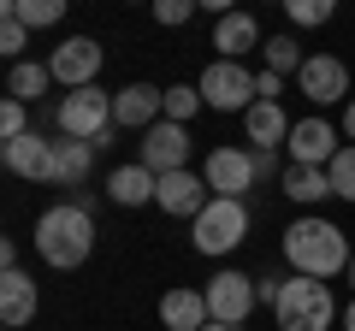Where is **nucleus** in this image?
Instances as JSON below:
<instances>
[{
	"instance_id": "dca6fc26",
	"label": "nucleus",
	"mask_w": 355,
	"mask_h": 331,
	"mask_svg": "<svg viewBox=\"0 0 355 331\" xmlns=\"http://www.w3.org/2000/svg\"><path fill=\"white\" fill-rule=\"evenodd\" d=\"M36 319V278L30 272H0V325H30Z\"/></svg>"
},
{
	"instance_id": "c756f323",
	"label": "nucleus",
	"mask_w": 355,
	"mask_h": 331,
	"mask_svg": "<svg viewBox=\"0 0 355 331\" xmlns=\"http://www.w3.org/2000/svg\"><path fill=\"white\" fill-rule=\"evenodd\" d=\"M0 136H6V142L30 136V113H24V101H12V95H6V107H0Z\"/></svg>"
},
{
	"instance_id": "e433bc0d",
	"label": "nucleus",
	"mask_w": 355,
	"mask_h": 331,
	"mask_svg": "<svg viewBox=\"0 0 355 331\" xmlns=\"http://www.w3.org/2000/svg\"><path fill=\"white\" fill-rule=\"evenodd\" d=\"M343 331H355V302H349V307H343Z\"/></svg>"
},
{
	"instance_id": "423d86ee",
	"label": "nucleus",
	"mask_w": 355,
	"mask_h": 331,
	"mask_svg": "<svg viewBox=\"0 0 355 331\" xmlns=\"http://www.w3.org/2000/svg\"><path fill=\"white\" fill-rule=\"evenodd\" d=\"M196 89H202V101L219 107V113H249V107L261 101V77L243 71L237 60H214V65L202 71V83H196Z\"/></svg>"
},
{
	"instance_id": "412c9836",
	"label": "nucleus",
	"mask_w": 355,
	"mask_h": 331,
	"mask_svg": "<svg viewBox=\"0 0 355 331\" xmlns=\"http://www.w3.org/2000/svg\"><path fill=\"white\" fill-rule=\"evenodd\" d=\"M214 48H219V60H243L249 48H261V24L249 12H225L214 24Z\"/></svg>"
},
{
	"instance_id": "7c9ffc66",
	"label": "nucleus",
	"mask_w": 355,
	"mask_h": 331,
	"mask_svg": "<svg viewBox=\"0 0 355 331\" xmlns=\"http://www.w3.org/2000/svg\"><path fill=\"white\" fill-rule=\"evenodd\" d=\"M24 42H30V24H18V18L0 24V53H12V65H18V53H24Z\"/></svg>"
},
{
	"instance_id": "393cba45",
	"label": "nucleus",
	"mask_w": 355,
	"mask_h": 331,
	"mask_svg": "<svg viewBox=\"0 0 355 331\" xmlns=\"http://www.w3.org/2000/svg\"><path fill=\"white\" fill-rule=\"evenodd\" d=\"M326 178H331V195H338V202H355V142H349V148H338V154H331Z\"/></svg>"
},
{
	"instance_id": "aec40b11",
	"label": "nucleus",
	"mask_w": 355,
	"mask_h": 331,
	"mask_svg": "<svg viewBox=\"0 0 355 331\" xmlns=\"http://www.w3.org/2000/svg\"><path fill=\"white\" fill-rule=\"evenodd\" d=\"M243 130H249L254 148H279V142H291V118H284L279 101H254L249 113H243Z\"/></svg>"
},
{
	"instance_id": "f3484780",
	"label": "nucleus",
	"mask_w": 355,
	"mask_h": 331,
	"mask_svg": "<svg viewBox=\"0 0 355 331\" xmlns=\"http://www.w3.org/2000/svg\"><path fill=\"white\" fill-rule=\"evenodd\" d=\"M95 142H77V136H60L53 142V184L60 190H83V178H89V166H95Z\"/></svg>"
},
{
	"instance_id": "6ab92c4d",
	"label": "nucleus",
	"mask_w": 355,
	"mask_h": 331,
	"mask_svg": "<svg viewBox=\"0 0 355 331\" xmlns=\"http://www.w3.org/2000/svg\"><path fill=\"white\" fill-rule=\"evenodd\" d=\"M160 319H166V331H202L207 319V290H166L160 296Z\"/></svg>"
},
{
	"instance_id": "b1692460",
	"label": "nucleus",
	"mask_w": 355,
	"mask_h": 331,
	"mask_svg": "<svg viewBox=\"0 0 355 331\" xmlns=\"http://www.w3.org/2000/svg\"><path fill=\"white\" fill-rule=\"evenodd\" d=\"M65 6H71V0H0V12H6V18H18V24H30V30L60 24V18H65Z\"/></svg>"
},
{
	"instance_id": "ddd939ff",
	"label": "nucleus",
	"mask_w": 355,
	"mask_h": 331,
	"mask_svg": "<svg viewBox=\"0 0 355 331\" xmlns=\"http://www.w3.org/2000/svg\"><path fill=\"white\" fill-rule=\"evenodd\" d=\"M184 160H190V130L184 125L160 118V125L142 130V166H154V172H184Z\"/></svg>"
},
{
	"instance_id": "f257e3e1",
	"label": "nucleus",
	"mask_w": 355,
	"mask_h": 331,
	"mask_svg": "<svg viewBox=\"0 0 355 331\" xmlns=\"http://www.w3.org/2000/svg\"><path fill=\"white\" fill-rule=\"evenodd\" d=\"M89 249H95V213H89V207L60 202V207H48V213L36 219V255L48 260V267L71 272V267L89 260Z\"/></svg>"
},
{
	"instance_id": "0eeeda50",
	"label": "nucleus",
	"mask_w": 355,
	"mask_h": 331,
	"mask_svg": "<svg viewBox=\"0 0 355 331\" xmlns=\"http://www.w3.org/2000/svg\"><path fill=\"white\" fill-rule=\"evenodd\" d=\"M254 302H261V284L249 278V272H214L207 278V314L225 319V325H243V319L254 314Z\"/></svg>"
},
{
	"instance_id": "c85d7f7f",
	"label": "nucleus",
	"mask_w": 355,
	"mask_h": 331,
	"mask_svg": "<svg viewBox=\"0 0 355 331\" xmlns=\"http://www.w3.org/2000/svg\"><path fill=\"white\" fill-rule=\"evenodd\" d=\"M279 6L291 12V24H326L338 12V0H279Z\"/></svg>"
},
{
	"instance_id": "1a4fd4ad",
	"label": "nucleus",
	"mask_w": 355,
	"mask_h": 331,
	"mask_svg": "<svg viewBox=\"0 0 355 331\" xmlns=\"http://www.w3.org/2000/svg\"><path fill=\"white\" fill-rule=\"evenodd\" d=\"M202 178H207L214 195H237L243 202V190H254V178H261V172H254V148H214Z\"/></svg>"
},
{
	"instance_id": "5701e85b",
	"label": "nucleus",
	"mask_w": 355,
	"mask_h": 331,
	"mask_svg": "<svg viewBox=\"0 0 355 331\" xmlns=\"http://www.w3.org/2000/svg\"><path fill=\"white\" fill-rule=\"evenodd\" d=\"M48 83H53V71L48 65H36V60H18L12 71H6V89H12V101H42V95H48Z\"/></svg>"
},
{
	"instance_id": "2f4dec72",
	"label": "nucleus",
	"mask_w": 355,
	"mask_h": 331,
	"mask_svg": "<svg viewBox=\"0 0 355 331\" xmlns=\"http://www.w3.org/2000/svg\"><path fill=\"white\" fill-rule=\"evenodd\" d=\"M272 166H279V148H254V172L261 178H272Z\"/></svg>"
},
{
	"instance_id": "4c0bfd02",
	"label": "nucleus",
	"mask_w": 355,
	"mask_h": 331,
	"mask_svg": "<svg viewBox=\"0 0 355 331\" xmlns=\"http://www.w3.org/2000/svg\"><path fill=\"white\" fill-rule=\"evenodd\" d=\"M349 284H355V260H349Z\"/></svg>"
},
{
	"instance_id": "58836bf2",
	"label": "nucleus",
	"mask_w": 355,
	"mask_h": 331,
	"mask_svg": "<svg viewBox=\"0 0 355 331\" xmlns=\"http://www.w3.org/2000/svg\"><path fill=\"white\" fill-rule=\"evenodd\" d=\"M148 6H154V0H148Z\"/></svg>"
},
{
	"instance_id": "f03ea898",
	"label": "nucleus",
	"mask_w": 355,
	"mask_h": 331,
	"mask_svg": "<svg viewBox=\"0 0 355 331\" xmlns=\"http://www.w3.org/2000/svg\"><path fill=\"white\" fill-rule=\"evenodd\" d=\"M284 260H291L296 272H308V278H331V272H349L355 249H349V237H343L331 219H296V225L284 231Z\"/></svg>"
},
{
	"instance_id": "9b49d317",
	"label": "nucleus",
	"mask_w": 355,
	"mask_h": 331,
	"mask_svg": "<svg viewBox=\"0 0 355 331\" xmlns=\"http://www.w3.org/2000/svg\"><path fill=\"white\" fill-rule=\"evenodd\" d=\"M160 118H166V89H154V83H125L113 95V125L119 130H148Z\"/></svg>"
},
{
	"instance_id": "7ed1b4c3",
	"label": "nucleus",
	"mask_w": 355,
	"mask_h": 331,
	"mask_svg": "<svg viewBox=\"0 0 355 331\" xmlns=\"http://www.w3.org/2000/svg\"><path fill=\"white\" fill-rule=\"evenodd\" d=\"M272 319H279V331H326L338 319V302H331L326 278L296 272V278H284L272 290Z\"/></svg>"
},
{
	"instance_id": "c9c22d12",
	"label": "nucleus",
	"mask_w": 355,
	"mask_h": 331,
	"mask_svg": "<svg viewBox=\"0 0 355 331\" xmlns=\"http://www.w3.org/2000/svg\"><path fill=\"white\" fill-rule=\"evenodd\" d=\"M202 331H237V325H225V319H207V325Z\"/></svg>"
},
{
	"instance_id": "39448f33",
	"label": "nucleus",
	"mask_w": 355,
	"mask_h": 331,
	"mask_svg": "<svg viewBox=\"0 0 355 331\" xmlns=\"http://www.w3.org/2000/svg\"><path fill=\"white\" fill-rule=\"evenodd\" d=\"M53 125H60V136H77V142H95L101 130H113V95L107 89H65L60 107H53Z\"/></svg>"
},
{
	"instance_id": "a211bd4d",
	"label": "nucleus",
	"mask_w": 355,
	"mask_h": 331,
	"mask_svg": "<svg viewBox=\"0 0 355 331\" xmlns=\"http://www.w3.org/2000/svg\"><path fill=\"white\" fill-rule=\"evenodd\" d=\"M107 195H113L119 207H142V202H154V195H160V172H154V166H119L113 178H107Z\"/></svg>"
},
{
	"instance_id": "f8f14e48",
	"label": "nucleus",
	"mask_w": 355,
	"mask_h": 331,
	"mask_svg": "<svg viewBox=\"0 0 355 331\" xmlns=\"http://www.w3.org/2000/svg\"><path fill=\"white\" fill-rule=\"evenodd\" d=\"M207 202H214L207 178H196V172H160V195H154V207H160V213H172V219H196Z\"/></svg>"
},
{
	"instance_id": "473e14b6",
	"label": "nucleus",
	"mask_w": 355,
	"mask_h": 331,
	"mask_svg": "<svg viewBox=\"0 0 355 331\" xmlns=\"http://www.w3.org/2000/svg\"><path fill=\"white\" fill-rule=\"evenodd\" d=\"M261 101H279V71H261Z\"/></svg>"
},
{
	"instance_id": "4468645a",
	"label": "nucleus",
	"mask_w": 355,
	"mask_h": 331,
	"mask_svg": "<svg viewBox=\"0 0 355 331\" xmlns=\"http://www.w3.org/2000/svg\"><path fill=\"white\" fill-rule=\"evenodd\" d=\"M6 172L12 178H30V184H53V142L48 136H12L6 142Z\"/></svg>"
},
{
	"instance_id": "4be33fe9",
	"label": "nucleus",
	"mask_w": 355,
	"mask_h": 331,
	"mask_svg": "<svg viewBox=\"0 0 355 331\" xmlns=\"http://www.w3.org/2000/svg\"><path fill=\"white\" fill-rule=\"evenodd\" d=\"M284 195H291V202H302V207L326 202V195H331L326 166H291V172H284Z\"/></svg>"
},
{
	"instance_id": "f704fd0d",
	"label": "nucleus",
	"mask_w": 355,
	"mask_h": 331,
	"mask_svg": "<svg viewBox=\"0 0 355 331\" xmlns=\"http://www.w3.org/2000/svg\"><path fill=\"white\" fill-rule=\"evenodd\" d=\"M343 136L355 142V101H349V113H343Z\"/></svg>"
},
{
	"instance_id": "6e6552de",
	"label": "nucleus",
	"mask_w": 355,
	"mask_h": 331,
	"mask_svg": "<svg viewBox=\"0 0 355 331\" xmlns=\"http://www.w3.org/2000/svg\"><path fill=\"white\" fill-rule=\"evenodd\" d=\"M101 42H89V36H71V42H60L53 48V60H48V71H53V83H65V89H89L95 77H101Z\"/></svg>"
},
{
	"instance_id": "72a5a7b5",
	"label": "nucleus",
	"mask_w": 355,
	"mask_h": 331,
	"mask_svg": "<svg viewBox=\"0 0 355 331\" xmlns=\"http://www.w3.org/2000/svg\"><path fill=\"white\" fill-rule=\"evenodd\" d=\"M202 12H219V18H225V12H237V6H231V0H202Z\"/></svg>"
},
{
	"instance_id": "9d476101",
	"label": "nucleus",
	"mask_w": 355,
	"mask_h": 331,
	"mask_svg": "<svg viewBox=\"0 0 355 331\" xmlns=\"http://www.w3.org/2000/svg\"><path fill=\"white\" fill-rule=\"evenodd\" d=\"M296 83H302V95H308L314 107H331V101L349 95V65L331 60V53H308L302 71H296Z\"/></svg>"
},
{
	"instance_id": "a878e982",
	"label": "nucleus",
	"mask_w": 355,
	"mask_h": 331,
	"mask_svg": "<svg viewBox=\"0 0 355 331\" xmlns=\"http://www.w3.org/2000/svg\"><path fill=\"white\" fill-rule=\"evenodd\" d=\"M202 89H196V83H178V89H166V118H172V125H190L196 113H202Z\"/></svg>"
},
{
	"instance_id": "20e7f679",
	"label": "nucleus",
	"mask_w": 355,
	"mask_h": 331,
	"mask_svg": "<svg viewBox=\"0 0 355 331\" xmlns=\"http://www.w3.org/2000/svg\"><path fill=\"white\" fill-rule=\"evenodd\" d=\"M190 225H196V249H202V255H231V249L249 237V207H243L237 195H214Z\"/></svg>"
},
{
	"instance_id": "2eb2a0df",
	"label": "nucleus",
	"mask_w": 355,
	"mask_h": 331,
	"mask_svg": "<svg viewBox=\"0 0 355 331\" xmlns=\"http://www.w3.org/2000/svg\"><path fill=\"white\" fill-rule=\"evenodd\" d=\"M331 154H338V130L326 118L291 125V166H331Z\"/></svg>"
},
{
	"instance_id": "bb28decb",
	"label": "nucleus",
	"mask_w": 355,
	"mask_h": 331,
	"mask_svg": "<svg viewBox=\"0 0 355 331\" xmlns=\"http://www.w3.org/2000/svg\"><path fill=\"white\" fill-rule=\"evenodd\" d=\"M261 53H266V71H279V77L284 71H302V60H308V53L296 48V36H272Z\"/></svg>"
},
{
	"instance_id": "cd10ccee",
	"label": "nucleus",
	"mask_w": 355,
	"mask_h": 331,
	"mask_svg": "<svg viewBox=\"0 0 355 331\" xmlns=\"http://www.w3.org/2000/svg\"><path fill=\"white\" fill-rule=\"evenodd\" d=\"M148 12H154V24H166V30H184L196 12H202V0H154Z\"/></svg>"
}]
</instances>
